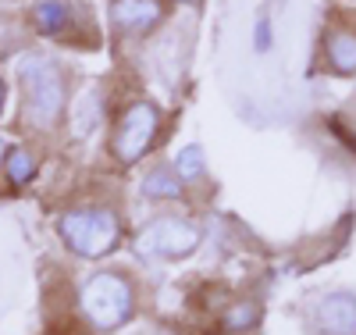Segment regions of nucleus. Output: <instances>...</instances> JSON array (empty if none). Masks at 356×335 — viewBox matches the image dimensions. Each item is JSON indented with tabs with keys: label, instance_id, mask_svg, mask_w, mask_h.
I'll list each match as a JSON object with an SVG mask.
<instances>
[{
	"label": "nucleus",
	"instance_id": "17",
	"mask_svg": "<svg viewBox=\"0 0 356 335\" xmlns=\"http://www.w3.org/2000/svg\"><path fill=\"white\" fill-rule=\"evenodd\" d=\"M0 154H4V143H0Z\"/></svg>",
	"mask_w": 356,
	"mask_h": 335
},
{
	"label": "nucleus",
	"instance_id": "6",
	"mask_svg": "<svg viewBox=\"0 0 356 335\" xmlns=\"http://www.w3.org/2000/svg\"><path fill=\"white\" fill-rule=\"evenodd\" d=\"M317 325L324 335H356V296L353 293H332L321 299Z\"/></svg>",
	"mask_w": 356,
	"mask_h": 335
},
{
	"label": "nucleus",
	"instance_id": "13",
	"mask_svg": "<svg viewBox=\"0 0 356 335\" xmlns=\"http://www.w3.org/2000/svg\"><path fill=\"white\" fill-rule=\"evenodd\" d=\"M175 164H178V175H182V178H200V175H203V168H207V164H203V150H200L196 143H193V146H186L182 154L175 157Z\"/></svg>",
	"mask_w": 356,
	"mask_h": 335
},
{
	"label": "nucleus",
	"instance_id": "2",
	"mask_svg": "<svg viewBox=\"0 0 356 335\" xmlns=\"http://www.w3.org/2000/svg\"><path fill=\"white\" fill-rule=\"evenodd\" d=\"M61 235L79 257H104L114 250L122 228H118V218L107 207H86L61 218Z\"/></svg>",
	"mask_w": 356,
	"mask_h": 335
},
{
	"label": "nucleus",
	"instance_id": "7",
	"mask_svg": "<svg viewBox=\"0 0 356 335\" xmlns=\"http://www.w3.org/2000/svg\"><path fill=\"white\" fill-rule=\"evenodd\" d=\"M161 18L157 0H114L111 4V22L125 33H146Z\"/></svg>",
	"mask_w": 356,
	"mask_h": 335
},
{
	"label": "nucleus",
	"instance_id": "4",
	"mask_svg": "<svg viewBox=\"0 0 356 335\" xmlns=\"http://www.w3.org/2000/svg\"><path fill=\"white\" fill-rule=\"evenodd\" d=\"M143 257H186L200 247V228L182 218H157L136 239Z\"/></svg>",
	"mask_w": 356,
	"mask_h": 335
},
{
	"label": "nucleus",
	"instance_id": "14",
	"mask_svg": "<svg viewBox=\"0 0 356 335\" xmlns=\"http://www.w3.org/2000/svg\"><path fill=\"white\" fill-rule=\"evenodd\" d=\"M257 321V307H250V303H243V307H235L228 314V328H250Z\"/></svg>",
	"mask_w": 356,
	"mask_h": 335
},
{
	"label": "nucleus",
	"instance_id": "16",
	"mask_svg": "<svg viewBox=\"0 0 356 335\" xmlns=\"http://www.w3.org/2000/svg\"><path fill=\"white\" fill-rule=\"evenodd\" d=\"M0 104H4V86H0Z\"/></svg>",
	"mask_w": 356,
	"mask_h": 335
},
{
	"label": "nucleus",
	"instance_id": "9",
	"mask_svg": "<svg viewBox=\"0 0 356 335\" xmlns=\"http://www.w3.org/2000/svg\"><path fill=\"white\" fill-rule=\"evenodd\" d=\"M328 61L335 72H356V36L353 33H332L328 40Z\"/></svg>",
	"mask_w": 356,
	"mask_h": 335
},
{
	"label": "nucleus",
	"instance_id": "5",
	"mask_svg": "<svg viewBox=\"0 0 356 335\" xmlns=\"http://www.w3.org/2000/svg\"><path fill=\"white\" fill-rule=\"evenodd\" d=\"M154 132H157V107L154 104H132L118 125V136H114V154L122 157L125 164L129 161H139L146 154V146L154 143Z\"/></svg>",
	"mask_w": 356,
	"mask_h": 335
},
{
	"label": "nucleus",
	"instance_id": "12",
	"mask_svg": "<svg viewBox=\"0 0 356 335\" xmlns=\"http://www.w3.org/2000/svg\"><path fill=\"white\" fill-rule=\"evenodd\" d=\"M36 175V161L29 150H11L8 154V178L15 182V186H22V182H29Z\"/></svg>",
	"mask_w": 356,
	"mask_h": 335
},
{
	"label": "nucleus",
	"instance_id": "11",
	"mask_svg": "<svg viewBox=\"0 0 356 335\" xmlns=\"http://www.w3.org/2000/svg\"><path fill=\"white\" fill-rule=\"evenodd\" d=\"M143 193L146 196H178V193H182V186H178V178L168 171V168H154L150 175H146L143 178Z\"/></svg>",
	"mask_w": 356,
	"mask_h": 335
},
{
	"label": "nucleus",
	"instance_id": "15",
	"mask_svg": "<svg viewBox=\"0 0 356 335\" xmlns=\"http://www.w3.org/2000/svg\"><path fill=\"white\" fill-rule=\"evenodd\" d=\"M257 50H260V54L271 50V22H267V18L257 22Z\"/></svg>",
	"mask_w": 356,
	"mask_h": 335
},
{
	"label": "nucleus",
	"instance_id": "10",
	"mask_svg": "<svg viewBox=\"0 0 356 335\" xmlns=\"http://www.w3.org/2000/svg\"><path fill=\"white\" fill-rule=\"evenodd\" d=\"M33 18H36V29L43 36H57L68 25V8L61 4V0H40Z\"/></svg>",
	"mask_w": 356,
	"mask_h": 335
},
{
	"label": "nucleus",
	"instance_id": "3",
	"mask_svg": "<svg viewBox=\"0 0 356 335\" xmlns=\"http://www.w3.org/2000/svg\"><path fill=\"white\" fill-rule=\"evenodd\" d=\"M82 311L104 332L125 325L129 314H132V289H129V282L118 279V275H93L86 282V289H82Z\"/></svg>",
	"mask_w": 356,
	"mask_h": 335
},
{
	"label": "nucleus",
	"instance_id": "1",
	"mask_svg": "<svg viewBox=\"0 0 356 335\" xmlns=\"http://www.w3.org/2000/svg\"><path fill=\"white\" fill-rule=\"evenodd\" d=\"M18 75H22V89H25L29 121L40 129L54 125L61 107H65V82L57 75V68L47 57H25L18 65Z\"/></svg>",
	"mask_w": 356,
	"mask_h": 335
},
{
	"label": "nucleus",
	"instance_id": "8",
	"mask_svg": "<svg viewBox=\"0 0 356 335\" xmlns=\"http://www.w3.org/2000/svg\"><path fill=\"white\" fill-rule=\"evenodd\" d=\"M100 125V93L97 89H82L72 104V136H89Z\"/></svg>",
	"mask_w": 356,
	"mask_h": 335
}]
</instances>
